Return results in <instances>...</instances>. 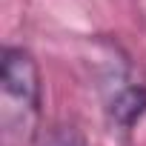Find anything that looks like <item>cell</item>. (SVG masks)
I'll list each match as a JSON object with an SVG mask.
<instances>
[{"mask_svg": "<svg viewBox=\"0 0 146 146\" xmlns=\"http://www.w3.org/2000/svg\"><path fill=\"white\" fill-rule=\"evenodd\" d=\"M43 78L26 46L0 52V129L6 143H32L43 135Z\"/></svg>", "mask_w": 146, "mask_h": 146, "instance_id": "cell-1", "label": "cell"}, {"mask_svg": "<svg viewBox=\"0 0 146 146\" xmlns=\"http://www.w3.org/2000/svg\"><path fill=\"white\" fill-rule=\"evenodd\" d=\"M103 66L98 72V95L103 117L123 140L146 117V80L135 72L132 57L117 43H103Z\"/></svg>", "mask_w": 146, "mask_h": 146, "instance_id": "cell-2", "label": "cell"}, {"mask_svg": "<svg viewBox=\"0 0 146 146\" xmlns=\"http://www.w3.org/2000/svg\"><path fill=\"white\" fill-rule=\"evenodd\" d=\"M37 146H86V140L75 132V126H52L43 129V135L37 137Z\"/></svg>", "mask_w": 146, "mask_h": 146, "instance_id": "cell-3", "label": "cell"}]
</instances>
